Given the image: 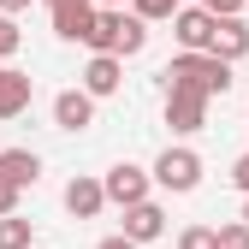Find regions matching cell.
Instances as JSON below:
<instances>
[{"label": "cell", "mask_w": 249, "mask_h": 249, "mask_svg": "<svg viewBox=\"0 0 249 249\" xmlns=\"http://www.w3.org/2000/svg\"><path fill=\"white\" fill-rule=\"evenodd\" d=\"M160 77L166 83H190V89H202V95L213 101V95L231 89V59H220V53H178Z\"/></svg>", "instance_id": "1"}, {"label": "cell", "mask_w": 249, "mask_h": 249, "mask_svg": "<svg viewBox=\"0 0 249 249\" xmlns=\"http://www.w3.org/2000/svg\"><path fill=\"white\" fill-rule=\"evenodd\" d=\"M160 190H172V196H190L196 184H202V154L196 148H160V160H154V172H148Z\"/></svg>", "instance_id": "2"}, {"label": "cell", "mask_w": 249, "mask_h": 249, "mask_svg": "<svg viewBox=\"0 0 249 249\" xmlns=\"http://www.w3.org/2000/svg\"><path fill=\"white\" fill-rule=\"evenodd\" d=\"M166 124H172L178 137L202 131V124H208V95L190 89V83H166Z\"/></svg>", "instance_id": "3"}, {"label": "cell", "mask_w": 249, "mask_h": 249, "mask_svg": "<svg viewBox=\"0 0 249 249\" xmlns=\"http://www.w3.org/2000/svg\"><path fill=\"white\" fill-rule=\"evenodd\" d=\"M208 30H213V12L202 6V0H196V6H184V0H178V12H172L178 48H184V53H208Z\"/></svg>", "instance_id": "4"}, {"label": "cell", "mask_w": 249, "mask_h": 249, "mask_svg": "<svg viewBox=\"0 0 249 249\" xmlns=\"http://www.w3.org/2000/svg\"><path fill=\"white\" fill-rule=\"evenodd\" d=\"M208 53L231 59V66L249 53V24H243V12H220V18H213V30H208Z\"/></svg>", "instance_id": "5"}, {"label": "cell", "mask_w": 249, "mask_h": 249, "mask_svg": "<svg viewBox=\"0 0 249 249\" xmlns=\"http://www.w3.org/2000/svg\"><path fill=\"white\" fill-rule=\"evenodd\" d=\"M148 184H154V178H148L142 166H131V160H119V166H113V172L101 178V190H107V202H119V208H131V202H142V196H148Z\"/></svg>", "instance_id": "6"}, {"label": "cell", "mask_w": 249, "mask_h": 249, "mask_svg": "<svg viewBox=\"0 0 249 249\" xmlns=\"http://www.w3.org/2000/svg\"><path fill=\"white\" fill-rule=\"evenodd\" d=\"M53 124L59 131H89L95 124V95L89 89H59L53 95Z\"/></svg>", "instance_id": "7"}, {"label": "cell", "mask_w": 249, "mask_h": 249, "mask_svg": "<svg viewBox=\"0 0 249 249\" xmlns=\"http://www.w3.org/2000/svg\"><path fill=\"white\" fill-rule=\"evenodd\" d=\"M119 83H124V59L119 53H89V66H83V89L89 95H119Z\"/></svg>", "instance_id": "8"}, {"label": "cell", "mask_w": 249, "mask_h": 249, "mask_svg": "<svg viewBox=\"0 0 249 249\" xmlns=\"http://www.w3.org/2000/svg\"><path fill=\"white\" fill-rule=\"evenodd\" d=\"M166 231V213H160V202H131V208H124V237H131V243H154V237H160Z\"/></svg>", "instance_id": "9"}, {"label": "cell", "mask_w": 249, "mask_h": 249, "mask_svg": "<svg viewBox=\"0 0 249 249\" xmlns=\"http://www.w3.org/2000/svg\"><path fill=\"white\" fill-rule=\"evenodd\" d=\"M48 12H53V36L83 42L89 24H95V0H66V6H48Z\"/></svg>", "instance_id": "10"}, {"label": "cell", "mask_w": 249, "mask_h": 249, "mask_svg": "<svg viewBox=\"0 0 249 249\" xmlns=\"http://www.w3.org/2000/svg\"><path fill=\"white\" fill-rule=\"evenodd\" d=\"M101 208H107L101 178H71V184H66V213H71V220H95Z\"/></svg>", "instance_id": "11"}, {"label": "cell", "mask_w": 249, "mask_h": 249, "mask_svg": "<svg viewBox=\"0 0 249 249\" xmlns=\"http://www.w3.org/2000/svg\"><path fill=\"white\" fill-rule=\"evenodd\" d=\"M30 95H36L30 71H18V66H0V119H18V113L30 107Z\"/></svg>", "instance_id": "12"}, {"label": "cell", "mask_w": 249, "mask_h": 249, "mask_svg": "<svg viewBox=\"0 0 249 249\" xmlns=\"http://www.w3.org/2000/svg\"><path fill=\"white\" fill-rule=\"evenodd\" d=\"M148 48V24L137 18V12H124V24H119V42H113V53L119 59H131V53H142Z\"/></svg>", "instance_id": "13"}, {"label": "cell", "mask_w": 249, "mask_h": 249, "mask_svg": "<svg viewBox=\"0 0 249 249\" xmlns=\"http://www.w3.org/2000/svg\"><path fill=\"white\" fill-rule=\"evenodd\" d=\"M30 243H36L30 220H18V213H0V249H30Z\"/></svg>", "instance_id": "14"}, {"label": "cell", "mask_w": 249, "mask_h": 249, "mask_svg": "<svg viewBox=\"0 0 249 249\" xmlns=\"http://www.w3.org/2000/svg\"><path fill=\"white\" fill-rule=\"evenodd\" d=\"M131 12H137L142 24H160V18H172V12H178V0H131Z\"/></svg>", "instance_id": "15"}, {"label": "cell", "mask_w": 249, "mask_h": 249, "mask_svg": "<svg viewBox=\"0 0 249 249\" xmlns=\"http://www.w3.org/2000/svg\"><path fill=\"white\" fill-rule=\"evenodd\" d=\"M213 249H249V226H243V220L220 226V231H213Z\"/></svg>", "instance_id": "16"}, {"label": "cell", "mask_w": 249, "mask_h": 249, "mask_svg": "<svg viewBox=\"0 0 249 249\" xmlns=\"http://www.w3.org/2000/svg\"><path fill=\"white\" fill-rule=\"evenodd\" d=\"M18 48H24V30L12 24V12H0V59H12Z\"/></svg>", "instance_id": "17"}, {"label": "cell", "mask_w": 249, "mask_h": 249, "mask_svg": "<svg viewBox=\"0 0 249 249\" xmlns=\"http://www.w3.org/2000/svg\"><path fill=\"white\" fill-rule=\"evenodd\" d=\"M178 249H213V226H184L178 231Z\"/></svg>", "instance_id": "18"}, {"label": "cell", "mask_w": 249, "mask_h": 249, "mask_svg": "<svg viewBox=\"0 0 249 249\" xmlns=\"http://www.w3.org/2000/svg\"><path fill=\"white\" fill-rule=\"evenodd\" d=\"M18 196H24V190H18L6 172H0V213H18Z\"/></svg>", "instance_id": "19"}, {"label": "cell", "mask_w": 249, "mask_h": 249, "mask_svg": "<svg viewBox=\"0 0 249 249\" xmlns=\"http://www.w3.org/2000/svg\"><path fill=\"white\" fill-rule=\"evenodd\" d=\"M231 184H237V190L249 196V154H237V166H231Z\"/></svg>", "instance_id": "20"}, {"label": "cell", "mask_w": 249, "mask_h": 249, "mask_svg": "<svg viewBox=\"0 0 249 249\" xmlns=\"http://www.w3.org/2000/svg\"><path fill=\"white\" fill-rule=\"evenodd\" d=\"M202 6H208L213 18H220V12H243V0H202Z\"/></svg>", "instance_id": "21"}, {"label": "cell", "mask_w": 249, "mask_h": 249, "mask_svg": "<svg viewBox=\"0 0 249 249\" xmlns=\"http://www.w3.org/2000/svg\"><path fill=\"white\" fill-rule=\"evenodd\" d=\"M95 249H142V243H131V237H124V231H119V237H101Z\"/></svg>", "instance_id": "22"}, {"label": "cell", "mask_w": 249, "mask_h": 249, "mask_svg": "<svg viewBox=\"0 0 249 249\" xmlns=\"http://www.w3.org/2000/svg\"><path fill=\"white\" fill-rule=\"evenodd\" d=\"M30 6V0H0V12H24Z\"/></svg>", "instance_id": "23"}, {"label": "cell", "mask_w": 249, "mask_h": 249, "mask_svg": "<svg viewBox=\"0 0 249 249\" xmlns=\"http://www.w3.org/2000/svg\"><path fill=\"white\" fill-rule=\"evenodd\" d=\"M95 6H124V0H95Z\"/></svg>", "instance_id": "24"}, {"label": "cell", "mask_w": 249, "mask_h": 249, "mask_svg": "<svg viewBox=\"0 0 249 249\" xmlns=\"http://www.w3.org/2000/svg\"><path fill=\"white\" fill-rule=\"evenodd\" d=\"M243 226H249V196H243Z\"/></svg>", "instance_id": "25"}, {"label": "cell", "mask_w": 249, "mask_h": 249, "mask_svg": "<svg viewBox=\"0 0 249 249\" xmlns=\"http://www.w3.org/2000/svg\"><path fill=\"white\" fill-rule=\"evenodd\" d=\"M48 6H66V0H48Z\"/></svg>", "instance_id": "26"}, {"label": "cell", "mask_w": 249, "mask_h": 249, "mask_svg": "<svg viewBox=\"0 0 249 249\" xmlns=\"http://www.w3.org/2000/svg\"><path fill=\"white\" fill-rule=\"evenodd\" d=\"M0 66H6V59H0Z\"/></svg>", "instance_id": "27"}, {"label": "cell", "mask_w": 249, "mask_h": 249, "mask_svg": "<svg viewBox=\"0 0 249 249\" xmlns=\"http://www.w3.org/2000/svg\"><path fill=\"white\" fill-rule=\"evenodd\" d=\"M30 249H36V243H30Z\"/></svg>", "instance_id": "28"}]
</instances>
